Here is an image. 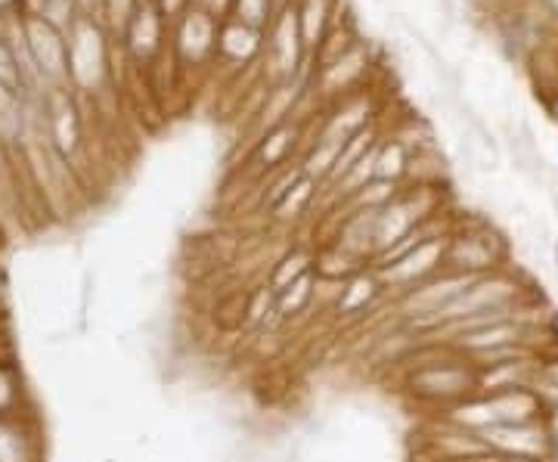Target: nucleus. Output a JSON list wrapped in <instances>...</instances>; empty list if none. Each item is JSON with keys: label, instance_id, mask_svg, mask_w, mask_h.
Segmentation results:
<instances>
[{"label": "nucleus", "instance_id": "24", "mask_svg": "<svg viewBox=\"0 0 558 462\" xmlns=\"http://www.w3.org/2000/svg\"><path fill=\"white\" fill-rule=\"evenodd\" d=\"M543 106H546V112H549V115L558 121V84L553 87V94H549V97L543 100Z\"/></svg>", "mask_w": 558, "mask_h": 462}, {"label": "nucleus", "instance_id": "11", "mask_svg": "<svg viewBox=\"0 0 558 462\" xmlns=\"http://www.w3.org/2000/svg\"><path fill=\"white\" fill-rule=\"evenodd\" d=\"M381 292H385V282H381L379 270L376 267H363L354 277H348L339 282V292H336V302H332V314L341 320H351L366 314L373 304L379 302Z\"/></svg>", "mask_w": 558, "mask_h": 462}, {"label": "nucleus", "instance_id": "10", "mask_svg": "<svg viewBox=\"0 0 558 462\" xmlns=\"http://www.w3.org/2000/svg\"><path fill=\"white\" fill-rule=\"evenodd\" d=\"M304 146H307V121H289V124H279L277 131H270L260 141H255L248 165H252V171L258 178H270L295 153H304Z\"/></svg>", "mask_w": 558, "mask_h": 462}, {"label": "nucleus", "instance_id": "5", "mask_svg": "<svg viewBox=\"0 0 558 462\" xmlns=\"http://www.w3.org/2000/svg\"><path fill=\"white\" fill-rule=\"evenodd\" d=\"M218 16L190 7L174 25H171V57L178 62L180 75H202L211 72L218 62Z\"/></svg>", "mask_w": 558, "mask_h": 462}, {"label": "nucleus", "instance_id": "22", "mask_svg": "<svg viewBox=\"0 0 558 462\" xmlns=\"http://www.w3.org/2000/svg\"><path fill=\"white\" fill-rule=\"evenodd\" d=\"M469 462H543V460H531V457H509V453H490V450H484V453L472 457Z\"/></svg>", "mask_w": 558, "mask_h": 462}, {"label": "nucleus", "instance_id": "23", "mask_svg": "<svg viewBox=\"0 0 558 462\" xmlns=\"http://www.w3.org/2000/svg\"><path fill=\"white\" fill-rule=\"evenodd\" d=\"M78 7H81V16H90V20H97L100 0H78Z\"/></svg>", "mask_w": 558, "mask_h": 462}, {"label": "nucleus", "instance_id": "1", "mask_svg": "<svg viewBox=\"0 0 558 462\" xmlns=\"http://www.w3.org/2000/svg\"><path fill=\"white\" fill-rule=\"evenodd\" d=\"M307 75H311V53L304 47V38H301L295 0H289L264 32L260 81L270 87V84L301 81Z\"/></svg>", "mask_w": 558, "mask_h": 462}, {"label": "nucleus", "instance_id": "8", "mask_svg": "<svg viewBox=\"0 0 558 462\" xmlns=\"http://www.w3.org/2000/svg\"><path fill=\"white\" fill-rule=\"evenodd\" d=\"M447 242H450V233L422 240L410 252H403L398 262L379 267L385 289H395V292L403 295V292L416 289L418 282L432 280L435 273H440L444 270V258H447Z\"/></svg>", "mask_w": 558, "mask_h": 462}, {"label": "nucleus", "instance_id": "12", "mask_svg": "<svg viewBox=\"0 0 558 462\" xmlns=\"http://www.w3.org/2000/svg\"><path fill=\"white\" fill-rule=\"evenodd\" d=\"M295 13H299L304 47L314 57L319 44L332 32V25L341 20V0H295Z\"/></svg>", "mask_w": 558, "mask_h": 462}, {"label": "nucleus", "instance_id": "19", "mask_svg": "<svg viewBox=\"0 0 558 462\" xmlns=\"http://www.w3.org/2000/svg\"><path fill=\"white\" fill-rule=\"evenodd\" d=\"M0 462H25L22 438L7 425H0Z\"/></svg>", "mask_w": 558, "mask_h": 462}, {"label": "nucleus", "instance_id": "17", "mask_svg": "<svg viewBox=\"0 0 558 462\" xmlns=\"http://www.w3.org/2000/svg\"><path fill=\"white\" fill-rule=\"evenodd\" d=\"M140 3H143V0H100L97 22H100L112 38L121 40V35L128 32V25L134 20V13L140 10Z\"/></svg>", "mask_w": 558, "mask_h": 462}, {"label": "nucleus", "instance_id": "6", "mask_svg": "<svg viewBox=\"0 0 558 462\" xmlns=\"http://www.w3.org/2000/svg\"><path fill=\"white\" fill-rule=\"evenodd\" d=\"M478 441L490 453H509V457H531V460L556 462L558 457V431L553 416L534 420V423L497 425L481 431Z\"/></svg>", "mask_w": 558, "mask_h": 462}, {"label": "nucleus", "instance_id": "20", "mask_svg": "<svg viewBox=\"0 0 558 462\" xmlns=\"http://www.w3.org/2000/svg\"><path fill=\"white\" fill-rule=\"evenodd\" d=\"M153 3H156V10H159L161 20L168 22V25H174L193 7V0H153Z\"/></svg>", "mask_w": 558, "mask_h": 462}, {"label": "nucleus", "instance_id": "7", "mask_svg": "<svg viewBox=\"0 0 558 462\" xmlns=\"http://www.w3.org/2000/svg\"><path fill=\"white\" fill-rule=\"evenodd\" d=\"M22 20H25L28 50H32L35 65H38L44 87L47 90L50 87H69V40H65V32L44 16L25 13V10H22Z\"/></svg>", "mask_w": 558, "mask_h": 462}, {"label": "nucleus", "instance_id": "25", "mask_svg": "<svg viewBox=\"0 0 558 462\" xmlns=\"http://www.w3.org/2000/svg\"><path fill=\"white\" fill-rule=\"evenodd\" d=\"M553 262H556V273H558V242L553 245Z\"/></svg>", "mask_w": 558, "mask_h": 462}, {"label": "nucleus", "instance_id": "3", "mask_svg": "<svg viewBox=\"0 0 558 462\" xmlns=\"http://www.w3.org/2000/svg\"><path fill=\"white\" fill-rule=\"evenodd\" d=\"M407 385L418 401L440 403L444 410H450V406H457L459 401H465L478 391V369L462 354L447 348V357L416 363V369L407 376Z\"/></svg>", "mask_w": 558, "mask_h": 462}, {"label": "nucleus", "instance_id": "2", "mask_svg": "<svg viewBox=\"0 0 558 462\" xmlns=\"http://www.w3.org/2000/svg\"><path fill=\"white\" fill-rule=\"evenodd\" d=\"M69 84L81 94H100L112 75V35L90 16H78L65 32Z\"/></svg>", "mask_w": 558, "mask_h": 462}, {"label": "nucleus", "instance_id": "4", "mask_svg": "<svg viewBox=\"0 0 558 462\" xmlns=\"http://www.w3.org/2000/svg\"><path fill=\"white\" fill-rule=\"evenodd\" d=\"M506 258H509V245L494 223H457L450 233V242H447L444 270L465 273V277H484V273L506 267Z\"/></svg>", "mask_w": 558, "mask_h": 462}, {"label": "nucleus", "instance_id": "9", "mask_svg": "<svg viewBox=\"0 0 558 462\" xmlns=\"http://www.w3.org/2000/svg\"><path fill=\"white\" fill-rule=\"evenodd\" d=\"M260 57H264V32L242 25L240 20H230V16L220 22L215 69H227L230 75H242L245 69L260 72Z\"/></svg>", "mask_w": 558, "mask_h": 462}, {"label": "nucleus", "instance_id": "21", "mask_svg": "<svg viewBox=\"0 0 558 462\" xmlns=\"http://www.w3.org/2000/svg\"><path fill=\"white\" fill-rule=\"evenodd\" d=\"M230 3H233V0H193L196 10H205V13L218 16V20H227V16H230Z\"/></svg>", "mask_w": 558, "mask_h": 462}, {"label": "nucleus", "instance_id": "16", "mask_svg": "<svg viewBox=\"0 0 558 462\" xmlns=\"http://www.w3.org/2000/svg\"><path fill=\"white\" fill-rule=\"evenodd\" d=\"M286 0H233L230 3V20H240L242 25H252L258 32H267Z\"/></svg>", "mask_w": 558, "mask_h": 462}, {"label": "nucleus", "instance_id": "14", "mask_svg": "<svg viewBox=\"0 0 558 462\" xmlns=\"http://www.w3.org/2000/svg\"><path fill=\"white\" fill-rule=\"evenodd\" d=\"M317 270V255H311L307 248H292V252H286L277 264H274V270H270V280H267V289L279 295L282 289H289L292 282L301 280V277H307V273H314Z\"/></svg>", "mask_w": 558, "mask_h": 462}, {"label": "nucleus", "instance_id": "15", "mask_svg": "<svg viewBox=\"0 0 558 462\" xmlns=\"http://www.w3.org/2000/svg\"><path fill=\"white\" fill-rule=\"evenodd\" d=\"M317 285H319V277L317 270L314 273H307V277H301L295 280L289 289H282L277 295V314L279 320H292V317H299L304 314L311 302H314V295H317Z\"/></svg>", "mask_w": 558, "mask_h": 462}, {"label": "nucleus", "instance_id": "18", "mask_svg": "<svg viewBox=\"0 0 558 462\" xmlns=\"http://www.w3.org/2000/svg\"><path fill=\"white\" fill-rule=\"evenodd\" d=\"M0 81L10 84V87H16V90H22L20 65L13 60V50H10V44L3 40V35H0Z\"/></svg>", "mask_w": 558, "mask_h": 462}, {"label": "nucleus", "instance_id": "13", "mask_svg": "<svg viewBox=\"0 0 558 462\" xmlns=\"http://www.w3.org/2000/svg\"><path fill=\"white\" fill-rule=\"evenodd\" d=\"M323 190L317 181H311V178H304L301 174L299 181L292 183L286 193H282V199L270 208V215H274V221L277 223H295L301 215H307L311 211V205L317 199V193Z\"/></svg>", "mask_w": 558, "mask_h": 462}]
</instances>
